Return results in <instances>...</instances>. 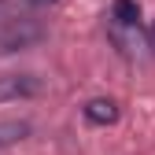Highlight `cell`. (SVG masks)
Masks as SVG:
<instances>
[{
  "instance_id": "6",
  "label": "cell",
  "mask_w": 155,
  "mask_h": 155,
  "mask_svg": "<svg viewBox=\"0 0 155 155\" xmlns=\"http://www.w3.org/2000/svg\"><path fill=\"white\" fill-rule=\"evenodd\" d=\"M8 8H11V0H0V22L8 18Z\"/></svg>"
},
{
  "instance_id": "8",
  "label": "cell",
  "mask_w": 155,
  "mask_h": 155,
  "mask_svg": "<svg viewBox=\"0 0 155 155\" xmlns=\"http://www.w3.org/2000/svg\"><path fill=\"white\" fill-rule=\"evenodd\" d=\"M151 45H155V26H151Z\"/></svg>"
},
{
  "instance_id": "3",
  "label": "cell",
  "mask_w": 155,
  "mask_h": 155,
  "mask_svg": "<svg viewBox=\"0 0 155 155\" xmlns=\"http://www.w3.org/2000/svg\"><path fill=\"white\" fill-rule=\"evenodd\" d=\"M111 18L118 30H140V8L137 0H114L111 4Z\"/></svg>"
},
{
  "instance_id": "1",
  "label": "cell",
  "mask_w": 155,
  "mask_h": 155,
  "mask_svg": "<svg viewBox=\"0 0 155 155\" xmlns=\"http://www.w3.org/2000/svg\"><path fill=\"white\" fill-rule=\"evenodd\" d=\"M41 92V78L37 74H4L0 78V104L8 100H30Z\"/></svg>"
},
{
  "instance_id": "2",
  "label": "cell",
  "mask_w": 155,
  "mask_h": 155,
  "mask_svg": "<svg viewBox=\"0 0 155 155\" xmlns=\"http://www.w3.org/2000/svg\"><path fill=\"white\" fill-rule=\"evenodd\" d=\"M81 111H85V118L92 126H114V122H118V104H114V100H104V96L89 100Z\"/></svg>"
},
{
  "instance_id": "5",
  "label": "cell",
  "mask_w": 155,
  "mask_h": 155,
  "mask_svg": "<svg viewBox=\"0 0 155 155\" xmlns=\"http://www.w3.org/2000/svg\"><path fill=\"white\" fill-rule=\"evenodd\" d=\"M26 137H30V122H22V118L0 122V151H4V148H15V144H22Z\"/></svg>"
},
{
  "instance_id": "4",
  "label": "cell",
  "mask_w": 155,
  "mask_h": 155,
  "mask_svg": "<svg viewBox=\"0 0 155 155\" xmlns=\"http://www.w3.org/2000/svg\"><path fill=\"white\" fill-rule=\"evenodd\" d=\"M41 37V30H37L33 22H26V26H11L8 33H4V41H0V48L4 52H15V48H26L30 41H37Z\"/></svg>"
},
{
  "instance_id": "7",
  "label": "cell",
  "mask_w": 155,
  "mask_h": 155,
  "mask_svg": "<svg viewBox=\"0 0 155 155\" xmlns=\"http://www.w3.org/2000/svg\"><path fill=\"white\" fill-rule=\"evenodd\" d=\"M33 8H48V4H55V0H30Z\"/></svg>"
}]
</instances>
